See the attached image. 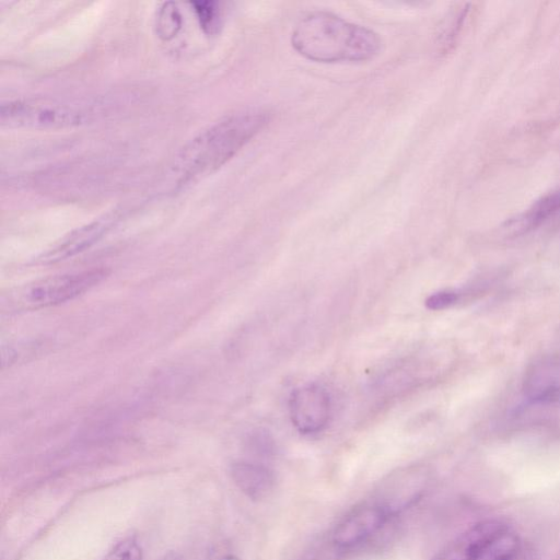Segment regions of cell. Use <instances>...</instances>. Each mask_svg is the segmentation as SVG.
<instances>
[{
  "label": "cell",
  "instance_id": "cell-1",
  "mask_svg": "<svg viewBox=\"0 0 560 560\" xmlns=\"http://www.w3.org/2000/svg\"><path fill=\"white\" fill-rule=\"evenodd\" d=\"M291 43L300 55L317 62L363 61L381 48L377 33L327 11L303 16L292 31Z\"/></svg>",
  "mask_w": 560,
  "mask_h": 560
},
{
  "label": "cell",
  "instance_id": "cell-2",
  "mask_svg": "<svg viewBox=\"0 0 560 560\" xmlns=\"http://www.w3.org/2000/svg\"><path fill=\"white\" fill-rule=\"evenodd\" d=\"M269 121V114L248 109L230 115L189 140L178 152L174 171L180 184L220 168Z\"/></svg>",
  "mask_w": 560,
  "mask_h": 560
},
{
  "label": "cell",
  "instance_id": "cell-3",
  "mask_svg": "<svg viewBox=\"0 0 560 560\" xmlns=\"http://www.w3.org/2000/svg\"><path fill=\"white\" fill-rule=\"evenodd\" d=\"M86 113L72 104L46 98H20L2 103L0 122L8 128L57 129L79 126Z\"/></svg>",
  "mask_w": 560,
  "mask_h": 560
},
{
  "label": "cell",
  "instance_id": "cell-4",
  "mask_svg": "<svg viewBox=\"0 0 560 560\" xmlns=\"http://www.w3.org/2000/svg\"><path fill=\"white\" fill-rule=\"evenodd\" d=\"M108 275L104 268L59 275L40 280L25 292V301L35 307L57 305L70 301L98 284Z\"/></svg>",
  "mask_w": 560,
  "mask_h": 560
},
{
  "label": "cell",
  "instance_id": "cell-5",
  "mask_svg": "<svg viewBox=\"0 0 560 560\" xmlns=\"http://www.w3.org/2000/svg\"><path fill=\"white\" fill-rule=\"evenodd\" d=\"M289 412L300 433H318L327 427L331 416L329 394L317 384L298 387L290 395Z\"/></svg>",
  "mask_w": 560,
  "mask_h": 560
},
{
  "label": "cell",
  "instance_id": "cell-6",
  "mask_svg": "<svg viewBox=\"0 0 560 560\" xmlns=\"http://www.w3.org/2000/svg\"><path fill=\"white\" fill-rule=\"evenodd\" d=\"M509 528L498 518L478 522L450 540L430 560H477L483 549Z\"/></svg>",
  "mask_w": 560,
  "mask_h": 560
},
{
  "label": "cell",
  "instance_id": "cell-7",
  "mask_svg": "<svg viewBox=\"0 0 560 560\" xmlns=\"http://www.w3.org/2000/svg\"><path fill=\"white\" fill-rule=\"evenodd\" d=\"M392 509L382 504H366L355 509L335 528L334 542L352 547L375 534L390 517Z\"/></svg>",
  "mask_w": 560,
  "mask_h": 560
},
{
  "label": "cell",
  "instance_id": "cell-8",
  "mask_svg": "<svg viewBox=\"0 0 560 560\" xmlns=\"http://www.w3.org/2000/svg\"><path fill=\"white\" fill-rule=\"evenodd\" d=\"M522 389L532 402H560V358H542L530 364L524 374Z\"/></svg>",
  "mask_w": 560,
  "mask_h": 560
},
{
  "label": "cell",
  "instance_id": "cell-9",
  "mask_svg": "<svg viewBox=\"0 0 560 560\" xmlns=\"http://www.w3.org/2000/svg\"><path fill=\"white\" fill-rule=\"evenodd\" d=\"M110 219H100L82 225L63 236L56 246L42 258L44 262H55L72 257L96 243L109 229Z\"/></svg>",
  "mask_w": 560,
  "mask_h": 560
},
{
  "label": "cell",
  "instance_id": "cell-10",
  "mask_svg": "<svg viewBox=\"0 0 560 560\" xmlns=\"http://www.w3.org/2000/svg\"><path fill=\"white\" fill-rule=\"evenodd\" d=\"M231 477L238 489L252 500H262L275 489L273 472L264 465L237 462L231 466Z\"/></svg>",
  "mask_w": 560,
  "mask_h": 560
},
{
  "label": "cell",
  "instance_id": "cell-11",
  "mask_svg": "<svg viewBox=\"0 0 560 560\" xmlns=\"http://www.w3.org/2000/svg\"><path fill=\"white\" fill-rule=\"evenodd\" d=\"M560 212V189L536 200L524 213L512 219L508 226L514 232L534 229Z\"/></svg>",
  "mask_w": 560,
  "mask_h": 560
},
{
  "label": "cell",
  "instance_id": "cell-12",
  "mask_svg": "<svg viewBox=\"0 0 560 560\" xmlns=\"http://www.w3.org/2000/svg\"><path fill=\"white\" fill-rule=\"evenodd\" d=\"M477 560H527V558L520 537L509 528L495 537Z\"/></svg>",
  "mask_w": 560,
  "mask_h": 560
},
{
  "label": "cell",
  "instance_id": "cell-13",
  "mask_svg": "<svg viewBox=\"0 0 560 560\" xmlns=\"http://www.w3.org/2000/svg\"><path fill=\"white\" fill-rule=\"evenodd\" d=\"M155 32L162 40L173 39L180 31L183 16L174 1L163 2L155 16Z\"/></svg>",
  "mask_w": 560,
  "mask_h": 560
},
{
  "label": "cell",
  "instance_id": "cell-14",
  "mask_svg": "<svg viewBox=\"0 0 560 560\" xmlns=\"http://www.w3.org/2000/svg\"><path fill=\"white\" fill-rule=\"evenodd\" d=\"M192 10L206 34H213L219 26L220 10L215 1H191Z\"/></svg>",
  "mask_w": 560,
  "mask_h": 560
},
{
  "label": "cell",
  "instance_id": "cell-15",
  "mask_svg": "<svg viewBox=\"0 0 560 560\" xmlns=\"http://www.w3.org/2000/svg\"><path fill=\"white\" fill-rule=\"evenodd\" d=\"M469 13L468 4L463 5L459 10H457L451 19L446 22L443 31L440 35V46L442 51H446L456 42L458 35L462 32V28L465 24L467 15Z\"/></svg>",
  "mask_w": 560,
  "mask_h": 560
},
{
  "label": "cell",
  "instance_id": "cell-16",
  "mask_svg": "<svg viewBox=\"0 0 560 560\" xmlns=\"http://www.w3.org/2000/svg\"><path fill=\"white\" fill-rule=\"evenodd\" d=\"M142 549L133 537L119 541L103 560H142Z\"/></svg>",
  "mask_w": 560,
  "mask_h": 560
},
{
  "label": "cell",
  "instance_id": "cell-17",
  "mask_svg": "<svg viewBox=\"0 0 560 560\" xmlns=\"http://www.w3.org/2000/svg\"><path fill=\"white\" fill-rule=\"evenodd\" d=\"M459 299V294L455 291L443 290L431 294L427 301L425 305L430 310H443L455 304Z\"/></svg>",
  "mask_w": 560,
  "mask_h": 560
},
{
  "label": "cell",
  "instance_id": "cell-18",
  "mask_svg": "<svg viewBox=\"0 0 560 560\" xmlns=\"http://www.w3.org/2000/svg\"><path fill=\"white\" fill-rule=\"evenodd\" d=\"M160 560H183V558L178 553L171 551L164 555Z\"/></svg>",
  "mask_w": 560,
  "mask_h": 560
},
{
  "label": "cell",
  "instance_id": "cell-19",
  "mask_svg": "<svg viewBox=\"0 0 560 560\" xmlns=\"http://www.w3.org/2000/svg\"><path fill=\"white\" fill-rule=\"evenodd\" d=\"M220 560H240V559L236 558V557H233V556H228V557H224V558H222Z\"/></svg>",
  "mask_w": 560,
  "mask_h": 560
}]
</instances>
